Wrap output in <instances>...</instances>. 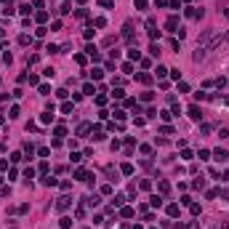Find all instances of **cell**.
Listing matches in <instances>:
<instances>
[{
	"label": "cell",
	"instance_id": "6da1fadb",
	"mask_svg": "<svg viewBox=\"0 0 229 229\" xmlns=\"http://www.w3.org/2000/svg\"><path fill=\"white\" fill-rule=\"evenodd\" d=\"M69 205H72V197H59V200H56V210H67L69 208Z\"/></svg>",
	"mask_w": 229,
	"mask_h": 229
},
{
	"label": "cell",
	"instance_id": "7a4b0ae2",
	"mask_svg": "<svg viewBox=\"0 0 229 229\" xmlns=\"http://www.w3.org/2000/svg\"><path fill=\"white\" fill-rule=\"evenodd\" d=\"M213 160H218V163H227V160H229V152L218 147V149H213Z\"/></svg>",
	"mask_w": 229,
	"mask_h": 229
},
{
	"label": "cell",
	"instance_id": "3957f363",
	"mask_svg": "<svg viewBox=\"0 0 229 229\" xmlns=\"http://www.w3.org/2000/svg\"><path fill=\"white\" fill-rule=\"evenodd\" d=\"M165 29H168V32H178V19H176V16H168V21H165Z\"/></svg>",
	"mask_w": 229,
	"mask_h": 229
},
{
	"label": "cell",
	"instance_id": "277c9868",
	"mask_svg": "<svg viewBox=\"0 0 229 229\" xmlns=\"http://www.w3.org/2000/svg\"><path fill=\"white\" fill-rule=\"evenodd\" d=\"M187 16H189V19H203V8H189Z\"/></svg>",
	"mask_w": 229,
	"mask_h": 229
},
{
	"label": "cell",
	"instance_id": "5b68a950",
	"mask_svg": "<svg viewBox=\"0 0 229 229\" xmlns=\"http://www.w3.org/2000/svg\"><path fill=\"white\" fill-rule=\"evenodd\" d=\"M189 117H192V120H203V112H200V107H189Z\"/></svg>",
	"mask_w": 229,
	"mask_h": 229
},
{
	"label": "cell",
	"instance_id": "8992f818",
	"mask_svg": "<svg viewBox=\"0 0 229 229\" xmlns=\"http://www.w3.org/2000/svg\"><path fill=\"white\" fill-rule=\"evenodd\" d=\"M192 59H195V61H203V59H205V48L197 46V51H195V56H192Z\"/></svg>",
	"mask_w": 229,
	"mask_h": 229
},
{
	"label": "cell",
	"instance_id": "52a82bcc",
	"mask_svg": "<svg viewBox=\"0 0 229 229\" xmlns=\"http://www.w3.org/2000/svg\"><path fill=\"white\" fill-rule=\"evenodd\" d=\"M88 131H91V125H88V123H80L77 125V136H85Z\"/></svg>",
	"mask_w": 229,
	"mask_h": 229
},
{
	"label": "cell",
	"instance_id": "ba28073f",
	"mask_svg": "<svg viewBox=\"0 0 229 229\" xmlns=\"http://www.w3.org/2000/svg\"><path fill=\"white\" fill-rule=\"evenodd\" d=\"M101 139H104V131L96 125V128H93V141H101Z\"/></svg>",
	"mask_w": 229,
	"mask_h": 229
},
{
	"label": "cell",
	"instance_id": "9c48e42d",
	"mask_svg": "<svg viewBox=\"0 0 229 229\" xmlns=\"http://www.w3.org/2000/svg\"><path fill=\"white\" fill-rule=\"evenodd\" d=\"M139 83H144V85H149V83H152V75L141 72V75H139Z\"/></svg>",
	"mask_w": 229,
	"mask_h": 229
},
{
	"label": "cell",
	"instance_id": "30bf717a",
	"mask_svg": "<svg viewBox=\"0 0 229 229\" xmlns=\"http://www.w3.org/2000/svg\"><path fill=\"white\" fill-rule=\"evenodd\" d=\"M133 213H136V210H133V208H123V210H120V216H123V218H131Z\"/></svg>",
	"mask_w": 229,
	"mask_h": 229
},
{
	"label": "cell",
	"instance_id": "8fae6325",
	"mask_svg": "<svg viewBox=\"0 0 229 229\" xmlns=\"http://www.w3.org/2000/svg\"><path fill=\"white\" fill-rule=\"evenodd\" d=\"M53 120V112H46V115H40V123H51Z\"/></svg>",
	"mask_w": 229,
	"mask_h": 229
},
{
	"label": "cell",
	"instance_id": "7c38bea8",
	"mask_svg": "<svg viewBox=\"0 0 229 229\" xmlns=\"http://www.w3.org/2000/svg\"><path fill=\"white\" fill-rule=\"evenodd\" d=\"M192 187H195V189H203V187H205V178H195V181H192Z\"/></svg>",
	"mask_w": 229,
	"mask_h": 229
},
{
	"label": "cell",
	"instance_id": "4fadbf2b",
	"mask_svg": "<svg viewBox=\"0 0 229 229\" xmlns=\"http://www.w3.org/2000/svg\"><path fill=\"white\" fill-rule=\"evenodd\" d=\"M120 170H123L125 176H131V173H133V165H131V163H125V165H123V168H120Z\"/></svg>",
	"mask_w": 229,
	"mask_h": 229
},
{
	"label": "cell",
	"instance_id": "5bb4252c",
	"mask_svg": "<svg viewBox=\"0 0 229 229\" xmlns=\"http://www.w3.org/2000/svg\"><path fill=\"white\" fill-rule=\"evenodd\" d=\"M157 187H160V192H163V195H165V192H168V189H170V184H168V181H165V178H163V181H160V184H157Z\"/></svg>",
	"mask_w": 229,
	"mask_h": 229
},
{
	"label": "cell",
	"instance_id": "9a60e30c",
	"mask_svg": "<svg viewBox=\"0 0 229 229\" xmlns=\"http://www.w3.org/2000/svg\"><path fill=\"white\" fill-rule=\"evenodd\" d=\"M59 224H61V227H64V229H69V227H72V218H69V216H64V218H61Z\"/></svg>",
	"mask_w": 229,
	"mask_h": 229
},
{
	"label": "cell",
	"instance_id": "2e32d148",
	"mask_svg": "<svg viewBox=\"0 0 229 229\" xmlns=\"http://www.w3.org/2000/svg\"><path fill=\"white\" fill-rule=\"evenodd\" d=\"M24 178H27V184H29V178H35V168H27L24 170Z\"/></svg>",
	"mask_w": 229,
	"mask_h": 229
},
{
	"label": "cell",
	"instance_id": "e0dca14e",
	"mask_svg": "<svg viewBox=\"0 0 229 229\" xmlns=\"http://www.w3.org/2000/svg\"><path fill=\"white\" fill-rule=\"evenodd\" d=\"M43 184H46V187H56V178H53V176H46V178H43Z\"/></svg>",
	"mask_w": 229,
	"mask_h": 229
},
{
	"label": "cell",
	"instance_id": "ac0fdd59",
	"mask_svg": "<svg viewBox=\"0 0 229 229\" xmlns=\"http://www.w3.org/2000/svg\"><path fill=\"white\" fill-rule=\"evenodd\" d=\"M19 43H21V46H29V43H32V37H29V35H21Z\"/></svg>",
	"mask_w": 229,
	"mask_h": 229
},
{
	"label": "cell",
	"instance_id": "d6986e66",
	"mask_svg": "<svg viewBox=\"0 0 229 229\" xmlns=\"http://www.w3.org/2000/svg\"><path fill=\"white\" fill-rule=\"evenodd\" d=\"M147 6H149L147 0H136V8H139V11H147Z\"/></svg>",
	"mask_w": 229,
	"mask_h": 229
},
{
	"label": "cell",
	"instance_id": "ffe728a7",
	"mask_svg": "<svg viewBox=\"0 0 229 229\" xmlns=\"http://www.w3.org/2000/svg\"><path fill=\"white\" fill-rule=\"evenodd\" d=\"M53 133H56V136H59V139H61V136H64V133H67V131H64V125H56V128H53Z\"/></svg>",
	"mask_w": 229,
	"mask_h": 229
},
{
	"label": "cell",
	"instance_id": "44dd1931",
	"mask_svg": "<svg viewBox=\"0 0 229 229\" xmlns=\"http://www.w3.org/2000/svg\"><path fill=\"white\" fill-rule=\"evenodd\" d=\"M35 19H37V21H46L48 13H46V11H37V13H35Z\"/></svg>",
	"mask_w": 229,
	"mask_h": 229
},
{
	"label": "cell",
	"instance_id": "7402d4cb",
	"mask_svg": "<svg viewBox=\"0 0 229 229\" xmlns=\"http://www.w3.org/2000/svg\"><path fill=\"white\" fill-rule=\"evenodd\" d=\"M168 216H178V205H168Z\"/></svg>",
	"mask_w": 229,
	"mask_h": 229
},
{
	"label": "cell",
	"instance_id": "603a6c76",
	"mask_svg": "<svg viewBox=\"0 0 229 229\" xmlns=\"http://www.w3.org/2000/svg\"><path fill=\"white\" fill-rule=\"evenodd\" d=\"M128 56H131V59H133V61H139V59H141V53H139V51H136V48H133V51H128Z\"/></svg>",
	"mask_w": 229,
	"mask_h": 229
},
{
	"label": "cell",
	"instance_id": "cb8c5ba5",
	"mask_svg": "<svg viewBox=\"0 0 229 229\" xmlns=\"http://www.w3.org/2000/svg\"><path fill=\"white\" fill-rule=\"evenodd\" d=\"M83 93H96V88H93L91 83H85V85H83Z\"/></svg>",
	"mask_w": 229,
	"mask_h": 229
},
{
	"label": "cell",
	"instance_id": "d4e9b609",
	"mask_svg": "<svg viewBox=\"0 0 229 229\" xmlns=\"http://www.w3.org/2000/svg\"><path fill=\"white\" fill-rule=\"evenodd\" d=\"M61 112H64V115H69V112H72V104H69V101H64V104H61Z\"/></svg>",
	"mask_w": 229,
	"mask_h": 229
},
{
	"label": "cell",
	"instance_id": "484cf974",
	"mask_svg": "<svg viewBox=\"0 0 229 229\" xmlns=\"http://www.w3.org/2000/svg\"><path fill=\"white\" fill-rule=\"evenodd\" d=\"M91 77H93V80H101V77H104V72H101V69H93Z\"/></svg>",
	"mask_w": 229,
	"mask_h": 229
},
{
	"label": "cell",
	"instance_id": "4316f807",
	"mask_svg": "<svg viewBox=\"0 0 229 229\" xmlns=\"http://www.w3.org/2000/svg\"><path fill=\"white\" fill-rule=\"evenodd\" d=\"M163 205V197H152V208H160Z\"/></svg>",
	"mask_w": 229,
	"mask_h": 229
},
{
	"label": "cell",
	"instance_id": "83f0119b",
	"mask_svg": "<svg viewBox=\"0 0 229 229\" xmlns=\"http://www.w3.org/2000/svg\"><path fill=\"white\" fill-rule=\"evenodd\" d=\"M165 75H168V69H165V67H160V64H157V77H165Z\"/></svg>",
	"mask_w": 229,
	"mask_h": 229
},
{
	"label": "cell",
	"instance_id": "f1b7e54d",
	"mask_svg": "<svg viewBox=\"0 0 229 229\" xmlns=\"http://www.w3.org/2000/svg\"><path fill=\"white\" fill-rule=\"evenodd\" d=\"M99 6H101V8H112L115 3H112V0H99Z\"/></svg>",
	"mask_w": 229,
	"mask_h": 229
},
{
	"label": "cell",
	"instance_id": "f546056e",
	"mask_svg": "<svg viewBox=\"0 0 229 229\" xmlns=\"http://www.w3.org/2000/svg\"><path fill=\"white\" fill-rule=\"evenodd\" d=\"M53 72H56L53 67H46V69H43V75H46V77H53Z\"/></svg>",
	"mask_w": 229,
	"mask_h": 229
},
{
	"label": "cell",
	"instance_id": "4dcf8cb0",
	"mask_svg": "<svg viewBox=\"0 0 229 229\" xmlns=\"http://www.w3.org/2000/svg\"><path fill=\"white\" fill-rule=\"evenodd\" d=\"M24 152H27L29 157H32V155H35V147H32V144H24Z\"/></svg>",
	"mask_w": 229,
	"mask_h": 229
},
{
	"label": "cell",
	"instance_id": "1f68e13d",
	"mask_svg": "<svg viewBox=\"0 0 229 229\" xmlns=\"http://www.w3.org/2000/svg\"><path fill=\"white\" fill-rule=\"evenodd\" d=\"M200 160H210V152L208 149H200Z\"/></svg>",
	"mask_w": 229,
	"mask_h": 229
},
{
	"label": "cell",
	"instance_id": "d6a6232c",
	"mask_svg": "<svg viewBox=\"0 0 229 229\" xmlns=\"http://www.w3.org/2000/svg\"><path fill=\"white\" fill-rule=\"evenodd\" d=\"M149 53H152V56H157V53H160V48H157V43H152V46H149Z\"/></svg>",
	"mask_w": 229,
	"mask_h": 229
},
{
	"label": "cell",
	"instance_id": "836d02e7",
	"mask_svg": "<svg viewBox=\"0 0 229 229\" xmlns=\"http://www.w3.org/2000/svg\"><path fill=\"white\" fill-rule=\"evenodd\" d=\"M157 6H168V0H155Z\"/></svg>",
	"mask_w": 229,
	"mask_h": 229
},
{
	"label": "cell",
	"instance_id": "e575fe53",
	"mask_svg": "<svg viewBox=\"0 0 229 229\" xmlns=\"http://www.w3.org/2000/svg\"><path fill=\"white\" fill-rule=\"evenodd\" d=\"M187 229H200V224H189V227H187Z\"/></svg>",
	"mask_w": 229,
	"mask_h": 229
},
{
	"label": "cell",
	"instance_id": "d590c367",
	"mask_svg": "<svg viewBox=\"0 0 229 229\" xmlns=\"http://www.w3.org/2000/svg\"><path fill=\"white\" fill-rule=\"evenodd\" d=\"M221 195H224V197H227V200H229V189H224V192H221Z\"/></svg>",
	"mask_w": 229,
	"mask_h": 229
},
{
	"label": "cell",
	"instance_id": "8d00e7d4",
	"mask_svg": "<svg viewBox=\"0 0 229 229\" xmlns=\"http://www.w3.org/2000/svg\"><path fill=\"white\" fill-rule=\"evenodd\" d=\"M224 181H229V170H227V173H224Z\"/></svg>",
	"mask_w": 229,
	"mask_h": 229
},
{
	"label": "cell",
	"instance_id": "74e56055",
	"mask_svg": "<svg viewBox=\"0 0 229 229\" xmlns=\"http://www.w3.org/2000/svg\"><path fill=\"white\" fill-rule=\"evenodd\" d=\"M0 37H3V29H0Z\"/></svg>",
	"mask_w": 229,
	"mask_h": 229
},
{
	"label": "cell",
	"instance_id": "f35d334b",
	"mask_svg": "<svg viewBox=\"0 0 229 229\" xmlns=\"http://www.w3.org/2000/svg\"><path fill=\"white\" fill-rule=\"evenodd\" d=\"M227 43H229V35H227Z\"/></svg>",
	"mask_w": 229,
	"mask_h": 229
},
{
	"label": "cell",
	"instance_id": "ab89813d",
	"mask_svg": "<svg viewBox=\"0 0 229 229\" xmlns=\"http://www.w3.org/2000/svg\"><path fill=\"white\" fill-rule=\"evenodd\" d=\"M120 229H128V227H120Z\"/></svg>",
	"mask_w": 229,
	"mask_h": 229
}]
</instances>
